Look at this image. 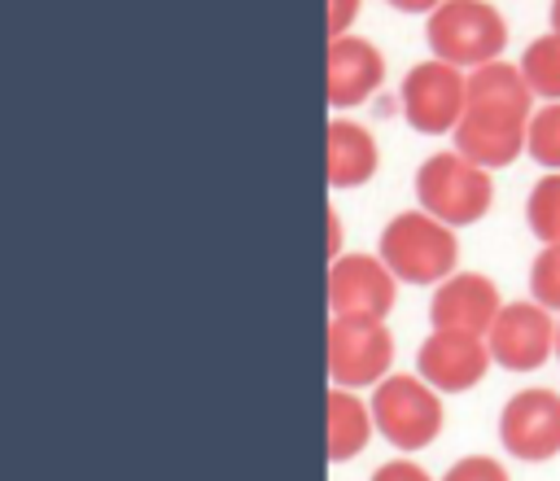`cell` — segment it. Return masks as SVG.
Here are the masks:
<instances>
[{"label":"cell","mask_w":560,"mask_h":481,"mask_svg":"<svg viewBox=\"0 0 560 481\" xmlns=\"http://www.w3.org/2000/svg\"><path fill=\"white\" fill-rule=\"evenodd\" d=\"M490 197H494V184H490L486 166L468 162L464 153H433L416 171V201H420V210H429L446 227L477 223L490 210Z\"/></svg>","instance_id":"obj_4"},{"label":"cell","mask_w":560,"mask_h":481,"mask_svg":"<svg viewBox=\"0 0 560 481\" xmlns=\"http://www.w3.org/2000/svg\"><path fill=\"white\" fill-rule=\"evenodd\" d=\"M372 429H376L372 407H363L350 389L332 385V389H328V433H324V437H328V459H332V464L354 459V455L368 446Z\"/></svg>","instance_id":"obj_15"},{"label":"cell","mask_w":560,"mask_h":481,"mask_svg":"<svg viewBox=\"0 0 560 481\" xmlns=\"http://www.w3.org/2000/svg\"><path fill=\"white\" fill-rule=\"evenodd\" d=\"M499 442L516 459H551L560 455V394L556 389H521L499 411Z\"/></svg>","instance_id":"obj_9"},{"label":"cell","mask_w":560,"mask_h":481,"mask_svg":"<svg viewBox=\"0 0 560 481\" xmlns=\"http://www.w3.org/2000/svg\"><path fill=\"white\" fill-rule=\"evenodd\" d=\"M534 92L521 74V66L508 61H486L468 74V101H464V118L455 122V153H464L468 162L494 171L508 166L529 136V109Z\"/></svg>","instance_id":"obj_1"},{"label":"cell","mask_w":560,"mask_h":481,"mask_svg":"<svg viewBox=\"0 0 560 481\" xmlns=\"http://www.w3.org/2000/svg\"><path fill=\"white\" fill-rule=\"evenodd\" d=\"M372 481H433V477L420 464H411V459H389V464H381L372 472Z\"/></svg>","instance_id":"obj_21"},{"label":"cell","mask_w":560,"mask_h":481,"mask_svg":"<svg viewBox=\"0 0 560 481\" xmlns=\"http://www.w3.org/2000/svg\"><path fill=\"white\" fill-rule=\"evenodd\" d=\"M394 9H402V13H433L442 0H389Z\"/></svg>","instance_id":"obj_23"},{"label":"cell","mask_w":560,"mask_h":481,"mask_svg":"<svg viewBox=\"0 0 560 481\" xmlns=\"http://www.w3.org/2000/svg\"><path fill=\"white\" fill-rule=\"evenodd\" d=\"M521 74H525V83H529L534 96L560 101V35H556V31L542 35V39H534V44L525 48Z\"/></svg>","instance_id":"obj_16"},{"label":"cell","mask_w":560,"mask_h":481,"mask_svg":"<svg viewBox=\"0 0 560 481\" xmlns=\"http://www.w3.org/2000/svg\"><path fill=\"white\" fill-rule=\"evenodd\" d=\"M394 363V337L385 319H332L328 324V376L341 389L381 385Z\"/></svg>","instance_id":"obj_7"},{"label":"cell","mask_w":560,"mask_h":481,"mask_svg":"<svg viewBox=\"0 0 560 481\" xmlns=\"http://www.w3.org/2000/svg\"><path fill=\"white\" fill-rule=\"evenodd\" d=\"M529 293L538 306L560 310V245H547L529 267Z\"/></svg>","instance_id":"obj_19"},{"label":"cell","mask_w":560,"mask_h":481,"mask_svg":"<svg viewBox=\"0 0 560 481\" xmlns=\"http://www.w3.org/2000/svg\"><path fill=\"white\" fill-rule=\"evenodd\" d=\"M337 245H341V227H337V214H328V258H337Z\"/></svg>","instance_id":"obj_24"},{"label":"cell","mask_w":560,"mask_h":481,"mask_svg":"<svg viewBox=\"0 0 560 481\" xmlns=\"http://www.w3.org/2000/svg\"><path fill=\"white\" fill-rule=\"evenodd\" d=\"M424 39H429L438 61L472 66L477 70L486 61H499V52L508 44V22L486 0H442L429 13Z\"/></svg>","instance_id":"obj_3"},{"label":"cell","mask_w":560,"mask_h":481,"mask_svg":"<svg viewBox=\"0 0 560 481\" xmlns=\"http://www.w3.org/2000/svg\"><path fill=\"white\" fill-rule=\"evenodd\" d=\"M556 354H560V328H556Z\"/></svg>","instance_id":"obj_26"},{"label":"cell","mask_w":560,"mask_h":481,"mask_svg":"<svg viewBox=\"0 0 560 481\" xmlns=\"http://www.w3.org/2000/svg\"><path fill=\"white\" fill-rule=\"evenodd\" d=\"M525 149L538 166L547 171H560V101L542 105L534 118H529V136H525Z\"/></svg>","instance_id":"obj_18"},{"label":"cell","mask_w":560,"mask_h":481,"mask_svg":"<svg viewBox=\"0 0 560 481\" xmlns=\"http://www.w3.org/2000/svg\"><path fill=\"white\" fill-rule=\"evenodd\" d=\"M385 79V57L372 39L363 35H337L328 39V66H324V87L328 105H363Z\"/></svg>","instance_id":"obj_12"},{"label":"cell","mask_w":560,"mask_h":481,"mask_svg":"<svg viewBox=\"0 0 560 481\" xmlns=\"http://www.w3.org/2000/svg\"><path fill=\"white\" fill-rule=\"evenodd\" d=\"M359 4L363 0H328V39H337V35L350 31V22L359 17Z\"/></svg>","instance_id":"obj_22"},{"label":"cell","mask_w":560,"mask_h":481,"mask_svg":"<svg viewBox=\"0 0 560 481\" xmlns=\"http://www.w3.org/2000/svg\"><path fill=\"white\" fill-rule=\"evenodd\" d=\"M490 359L503 363L508 372H534L547 363V354L556 350V328L547 306L538 302H508L499 310V319L486 332Z\"/></svg>","instance_id":"obj_10"},{"label":"cell","mask_w":560,"mask_h":481,"mask_svg":"<svg viewBox=\"0 0 560 481\" xmlns=\"http://www.w3.org/2000/svg\"><path fill=\"white\" fill-rule=\"evenodd\" d=\"M420 376L438 389V394H459L472 389L486 367H490V345L477 332H455V328H433L416 354Z\"/></svg>","instance_id":"obj_11"},{"label":"cell","mask_w":560,"mask_h":481,"mask_svg":"<svg viewBox=\"0 0 560 481\" xmlns=\"http://www.w3.org/2000/svg\"><path fill=\"white\" fill-rule=\"evenodd\" d=\"M372 420L398 450H420L442 433V402L424 376H385L372 389Z\"/></svg>","instance_id":"obj_5"},{"label":"cell","mask_w":560,"mask_h":481,"mask_svg":"<svg viewBox=\"0 0 560 481\" xmlns=\"http://www.w3.org/2000/svg\"><path fill=\"white\" fill-rule=\"evenodd\" d=\"M381 262L394 271V280L442 284L459 262V241L429 210H402L381 232Z\"/></svg>","instance_id":"obj_2"},{"label":"cell","mask_w":560,"mask_h":481,"mask_svg":"<svg viewBox=\"0 0 560 481\" xmlns=\"http://www.w3.org/2000/svg\"><path fill=\"white\" fill-rule=\"evenodd\" d=\"M503 302H499V289L494 280L477 275V271H464V275H446L429 302V319L433 328H455V332H490V324L499 319Z\"/></svg>","instance_id":"obj_13"},{"label":"cell","mask_w":560,"mask_h":481,"mask_svg":"<svg viewBox=\"0 0 560 481\" xmlns=\"http://www.w3.org/2000/svg\"><path fill=\"white\" fill-rule=\"evenodd\" d=\"M376 140L368 127L332 118L328 122V144H324V166H328V184L332 188H359L376 175Z\"/></svg>","instance_id":"obj_14"},{"label":"cell","mask_w":560,"mask_h":481,"mask_svg":"<svg viewBox=\"0 0 560 481\" xmlns=\"http://www.w3.org/2000/svg\"><path fill=\"white\" fill-rule=\"evenodd\" d=\"M442 481H508V468L499 459H490V455H464V459H455L446 468Z\"/></svg>","instance_id":"obj_20"},{"label":"cell","mask_w":560,"mask_h":481,"mask_svg":"<svg viewBox=\"0 0 560 481\" xmlns=\"http://www.w3.org/2000/svg\"><path fill=\"white\" fill-rule=\"evenodd\" d=\"M402 118L424 131V136H442L455 131V122L464 118V101H468V79L459 74V66L451 61H420L407 70L402 79Z\"/></svg>","instance_id":"obj_6"},{"label":"cell","mask_w":560,"mask_h":481,"mask_svg":"<svg viewBox=\"0 0 560 481\" xmlns=\"http://www.w3.org/2000/svg\"><path fill=\"white\" fill-rule=\"evenodd\" d=\"M551 31L560 35V0H551Z\"/></svg>","instance_id":"obj_25"},{"label":"cell","mask_w":560,"mask_h":481,"mask_svg":"<svg viewBox=\"0 0 560 481\" xmlns=\"http://www.w3.org/2000/svg\"><path fill=\"white\" fill-rule=\"evenodd\" d=\"M525 219L534 227L538 241L547 245H560V171L542 175L529 192V206H525Z\"/></svg>","instance_id":"obj_17"},{"label":"cell","mask_w":560,"mask_h":481,"mask_svg":"<svg viewBox=\"0 0 560 481\" xmlns=\"http://www.w3.org/2000/svg\"><path fill=\"white\" fill-rule=\"evenodd\" d=\"M394 306V271L372 254H341L328 267L332 319H385Z\"/></svg>","instance_id":"obj_8"}]
</instances>
